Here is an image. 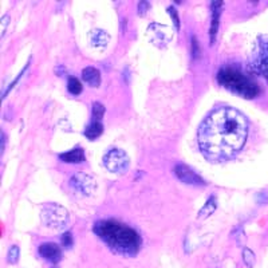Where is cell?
Returning <instances> with one entry per match:
<instances>
[{"instance_id":"12","label":"cell","mask_w":268,"mask_h":268,"mask_svg":"<svg viewBox=\"0 0 268 268\" xmlns=\"http://www.w3.org/2000/svg\"><path fill=\"white\" fill-rule=\"evenodd\" d=\"M90 43L96 49H103L106 47L109 42V35L103 30H93L90 32Z\"/></svg>"},{"instance_id":"20","label":"cell","mask_w":268,"mask_h":268,"mask_svg":"<svg viewBox=\"0 0 268 268\" xmlns=\"http://www.w3.org/2000/svg\"><path fill=\"white\" fill-rule=\"evenodd\" d=\"M62 244L66 248H70L73 245V235L70 232H66L62 236Z\"/></svg>"},{"instance_id":"17","label":"cell","mask_w":268,"mask_h":268,"mask_svg":"<svg viewBox=\"0 0 268 268\" xmlns=\"http://www.w3.org/2000/svg\"><path fill=\"white\" fill-rule=\"evenodd\" d=\"M243 260L248 268L253 267V264H255V255H253V252L249 248H244L243 249Z\"/></svg>"},{"instance_id":"19","label":"cell","mask_w":268,"mask_h":268,"mask_svg":"<svg viewBox=\"0 0 268 268\" xmlns=\"http://www.w3.org/2000/svg\"><path fill=\"white\" fill-rule=\"evenodd\" d=\"M7 260H8V263L11 264H15L18 260H19V248L16 247V245H12L10 248V251H8V255H7Z\"/></svg>"},{"instance_id":"8","label":"cell","mask_w":268,"mask_h":268,"mask_svg":"<svg viewBox=\"0 0 268 268\" xmlns=\"http://www.w3.org/2000/svg\"><path fill=\"white\" fill-rule=\"evenodd\" d=\"M147 36L153 45L158 46V47H165L168 43L172 41V32L171 28L164 24H158V23H153L149 25L147 28Z\"/></svg>"},{"instance_id":"7","label":"cell","mask_w":268,"mask_h":268,"mask_svg":"<svg viewBox=\"0 0 268 268\" xmlns=\"http://www.w3.org/2000/svg\"><path fill=\"white\" fill-rule=\"evenodd\" d=\"M70 185L74 191L78 193H82L83 196H91L96 192L97 182L94 177L86 173H76L70 180Z\"/></svg>"},{"instance_id":"3","label":"cell","mask_w":268,"mask_h":268,"mask_svg":"<svg viewBox=\"0 0 268 268\" xmlns=\"http://www.w3.org/2000/svg\"><path fill=\"white\" fill-rule=\"evenodd\" d=\"M218 82L223 87L244 98H255L260 93L259 85L252 76L236 66H224L220 69L218 73Z\"/></svg>"},{"instance_id":"2","label":"cell","mask_w":268,"mask_h":268,"mask_svg":"<svg viewBox=\"0 0 268 268\" xmlns=\"http://www.w3.org/2000/svg\"><path fill=\"white\" fill-rule=\"evenodd\" d=\"M94 232L116 252L132 256L141 248V236L137 231L118 220L107 219L97 221Z\"/></svg>"},{"instance_id":"11","label":"cell","mask_w":268,"mask_h":268,"mask_svg":"<svg viewBox=\"0 0 268 268\" xmlns=\"http://www.w3.org/2000/svg\"><path fill=\"white\" fill-rule=\"evenodd\" d=\"M82 78L93 87H98L101 83V73L97 70L96 67H86L82 71Z\"/></svg>"},{"instance_id":"13","label":"cell","mask_w":268,"mask_h":268,"mask_svg":"<svg viewBox=\"0 0 268 268\" xmlns=\"http://www.w3.org/2000/svg\"><path fill=\"white\" fill-rule=\"evenodd\" d=\"M59 158H61L63 162L79 164V162L85 161V153H83V149H82V147H75V149H73L70 152L59 154Z\"/></svg>"},{"instance_id":"6","label":"cell","mask_w":268,"mask_h":268,"mask_svg":"<svg viewBox=\"0 0 268 268\" xmlns=\"http://www.w3.org/2000/svg\"><path fill=\"white\" fill-rule=\"evenodd\" d=\"M129 157L121 149H110L103 156V165L107 171L113 173H123L126 172L129 168Z\"/></svg>"},{"instance_id":"15","label":"cell","mask_w":268,"mask_h":268,"mask_svg":"<svg viewBox=\"0 0 268 268\" xmlns=\"http://www.w3.org/2000/svg\"><path fill=\"white\" fill-rule=\"evenodd\" d=\"M220 7H221V3H212V8H213V24H212V30H211V34H212V42L215 41V35H216V31H218V24H219V16H220Z\"/></svg>"},{"instance_id":"16","label":"cell","mask_w":268,"mask_h":268,"mask_svg":"<svg viewBox=\"0 0 268 268\" xmlns=\"http://www.w3.org/2000/svg\"><path fill=\"white\" fill-rule=\"evenodd\" d=\"M67 89L73 96H78L82 93V83L74 76H70L69 81H67Z\"/></svg>"},{"instance_id":"24","label":"cell","mask_w":268,"mask_h":268,"mask_svg":"<svg viewBox=\"0 0 268 268\" xmlns=\"http://www.w3.org/2000/svg\"><path fill=\"white\" fill-rule=\"evenodd\" d=\"M4 150V134H1V153Z\"/></svg>"},{"instance_id":"23","label":"cell","mask_w":268,"mask_h":268,"mask_svg":"<svg viewBox=\"0 0 268 268\" xmlns=\"http://www.w3.org/2000/svg\"><path fill=\"white\" fill-rule=\"evenodd\" d=\"M169 14L172 15L173 21H174V25L178 28V16L176 15V12H174V10H173V7H169Z\"/></svg>"},{"instance_id":"5","label":"cell","mask_w":268,"mask_h":268,"mask_svg":"<svg viewBox=\"0 0 268 268\" xmlns=\"http://www.w3.org/2000/svg\"><path fill=\"white\" fill-rule=\"evenodd\" d=\"M42 221L46 227L51 229H63L69 223V212L58 204H47L43 207L41 213Z\"/></svg>"},{"instance_id":"22","label":"cell","mask_w":268,"mask_h":268,"mask_svg":"<svg viewBox=\"0 0 268 268\" xmlns=\"http://www.w3.org/2000/svg\"><path fill=\"white\" fill-rule=\"evenodd\" d=\"M8 21H10V18H8L7 15L1 18V35H4L5 27H7V24H8Z\"/></svg>"},{"instance_id":"9","label":"cell","mask_w":268,"mask_h":268,"mask_svg":"<svg viewBox=\"0 0 268 268\" xmlns=\"http://www.w3.org/2000/svg\"><path fill=\"white\" fill-rule=\"evenodd\" d=\"M174 174L178 180H181L185 184H191V185H205V181L202 180L198 174L193 172L192 169L184 164H177L174 167Z\"/></svg>"},{"instance_id":"21","label":"cell","mask_w":268,"mask_h":268,"mask_svg":"<svg viewBox=\"0 0 268 268\" xmlns=\"http://www.w3.org/2000/svg\"><path fill=\"white\" fill-rule=\"evenodd\" d=\"M147 8H149V3H147V1H141L140 5H138V14H140V15L146 14Z\"/></svg>"},{"instance_id":"1","label":"cell","mask_w":268,"mask_h":268,"mask_svg":"<svg viewBox=\"0 0 268 268\" xmlns=\"http://www.w3.org/2000/svg\"><path fill=\"white\" fill-rule=\"evenodd\" d=\"M248 122L231 106L213 109L197 130L202 156L211 162H223L236 156L247 141Z\"/></svg>"},{"instance_id":"18","label":"cell","mask_w":268,"mask_h":268,"mask_svg":"<svg viewBox=\"0 0 268 268\" xmlns=\"http://www.w3.org/2000/svg\"><path fill=\"white\" fill-rule=\"evenodd\" d=\"M105 114V107L101 105L99 102H96L93 105V117H94V121H99L102 117Z\"/></svg>"},{"instance_id":"14","label":"cell","mask_w":268,"mask_h":268,"mask_svg":"<svg viewBox=\"0 0 268 268\" xmlns=\"http://www.w3.org/2000/svg\"><path fill=\"white\" fill-rule=\"evenodd\" d=\"M102 132H103V125H102L99 121H93L86 127V130H85V136L89 138V140H96L98 137L101 136Z\"/></svg>"},{"instance_id":"10","label":"cell","mask_w":268,"mask_h":268,"mask_svg":"<svg viewBox=\"0 0 268 268\" xmlns=\"http://www.w3.org/2000/svg\"><path fill=\"white\" fill-rule=\"evenodd\" d=\"M39 255L47 262L58 263L62 258V249L55 243H43L39 247Z\"/></svg>"},{"instance_id":"4","label":"cell","mask_w":268,"mask_h":268,"mask_svg":"<svg viewBox=\"0 0 268 268\" xmlns=\"http://www.w3.org/2000/svg\"><path fill=\"white\" fill-rule=\"evenodd\" d=\"M248 69L268 82V35L259 36L248 58Z\"/></svg>"}]
</instances>
